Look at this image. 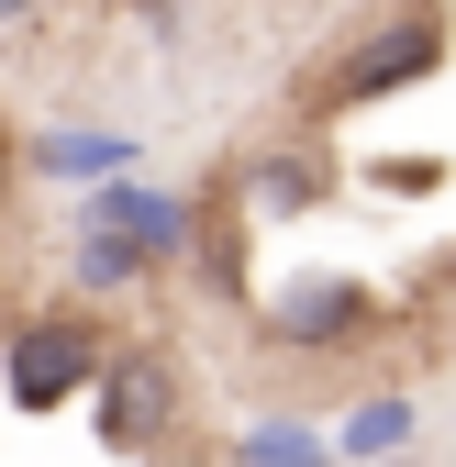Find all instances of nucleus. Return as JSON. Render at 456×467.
<instances>
[{
	"label": "nucleus",
	"mask_w": 456,
	"mask_h": 467,
	"mask_svg": "<svg viewBox=\"0 0 456 467\" xmlns=\"http://www.w3.org/2000/svg\"><path fill=\"white\" fill-rule=\"evenodd\" d=\"M100 434L111 445H179V368L156 357H100Z\"/></svg>",
	"instance_id": "nucleus-1"
},
{
	"label": "nucleus",
	"mask_w": 456,
	"mask_h": 467,
	"mask_svg": "<svg viewBox=\"0 0 456 467\" xmlns=\"http://www.w3.org/2000/svg\"><path fill=\"white\" fill-rule=\"evenodd\" d=\"M434 67H445V23H434V12H401V23L368 34V56H346V67H334V100L412 89V78H434Z\"/></svg>",
	"instance_id": "nucleus-3"
},
{
	"label": "nucleus",
	"mask_w": 456,
	"mask_h": 467,
	"mask_svg": "<svg viewBox=\"0 0 456 467\" xmlns=\"http://www.w3.org/2000/svg\"><path fill=\"white\" fill-rule=\"evenodd\" d=\"M78 379H100V345H89V323H78V312H45V323H23V334H12V400H23V412L67 400Z\"/></svg>",
	"instance_id": "nucleus-2"
},
{
	"label": "nucleus",
	"mask_w": 456,
	"mask_h": 467,
	"mask_svg": "<svg viewBox=\"0 0 456 467\" xmlns=\"http://www.w3.org/2000/svg\"><path fill=\"white\" fill-rule=\"evenodd\" d=\"M0 23H45V0H0Z\"/></svg>",
	"instance_id": "nucleus-7"
},
{
	"label": "nucleus",
	"mask_w": 456,
	"mask_h": 467,
	"mask_svg": "<svg viewBox=\"0 0 456 467\" xmlns=\"http://www.w3.org/2000/svg\"><path fill=\"white\" fill-rule=\"evenodd\" d=\"M78 278H89V289H134V278H145V256H134V245H123V234H111V223H100V234H89V245H78Z\"/></svg>",
	"instance_id": "nucleus-6"
},
{
	"label": "nucleus",
	"mask_w": 456,
	"mask_h": 467,
	"mask_svg": "<svg viewBox=\"0 0 456 467\" xmlns=\"http://www.w3.org/2000/svg\"><path fill=\"white\" fill-rule=\"evenodd\" d=\"M100 223H111V234H123V245H134L145 267H167V256H179V245H190V212H179V201H167V190H123V201H100Z\"/></svg>",
	"instance_id": "nucleus-5"
},
{
	"label": "nucleus",
	"mask_w": 456,
	"mask_h": 467,
	"mask_svg": "<svg viewBox=\"0 0 456 467\" xmlns=\"http://www.w3.org/2000/svg\"><path fill=\"white\" fill-rule=\"evenodd\" d=\"M368 323V289L357 278H301V289H278V334L290 345H346Z\"/></svg>",
	"instance_id": "nucleus-4"
}]
</instances>
